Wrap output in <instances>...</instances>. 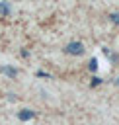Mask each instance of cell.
<instances>
[{
    "instance_id": "7",
    "label": "cell",
    "mask_w": 119,
    "mask_h": 125,
    "mask_svg": "<svg viewBox=\"0 0 119 125\" xmlns=\"http://www.w3.org/2000/svg\"><path fill=\"white\" fill-rule=\"evenodd\" d=\"M109 20H111L113 23H117V25H119V12H115V14H111V16H109Z\"/></svg>"
},
{
    "instance_id": "4",
    "label": "cell",
    "mask_w": 119,
    "mask_h": 125,
    "mask_svg": "<svg viewBox=\"0 0 119 125\" xmlns=\"http://www.w3.org/2000/svg\"><path fill=\"white\" fill-rule=\"evenodd\" d=\"M10 12H12L10 2H0V14H2V16H8Z\"/></svg>"
},
{
    "instance_id": "8",
    "label": "cell",
    "mask_w": 119,
    "mask_h": 125,
    "mask_svg": "<svg viewBox=\"0 0 119 125\" xmlns=\"http://www.w3.org/2000/svg\"><path fill=\"white\" fill-rule=\"evenodd\" d=\"M99 84H101V78L99 76H94L92 78V86H99Z\"/></svg>"
},
{
    "instance_id": "9",
    "label": "cell",
    "mask_w": 119,
    "mask_h": 125,
    "mask_svg": "<svg viewBox=\"0 0 119 125\" xmlns=\"http://www.w3.org/2000/svg\"><path fill=\"white\" fill-rule=\"evenodd\" d=\"M115 84H117V86H119V78H117V80H115Z\"/></svg>"
},
{
    "instance_id": "3",
    "label": "cell",
    "mask_w": 119,
    "mask_h": 125,
    "mask_svg": "<svg viewBox=\"0 0 119 125\" xmlns=\"http://www.w3.org/2000/svg\"><path fill=\"white\" fill-rule=\"evenodd\" d=\"M0 70H2L4 74H8L10 78H16V76H18V70H16V68H12V66H6V64H2V66H0Z\"/></svg>"
},
{
    "instance_id": "1",
    "label": "cell",
    "mask_w": 119,
    "mask_h": 125,
    "mask_svg": "<svg viewBox=\"0 0 119 125\" xmlns=\"http://www.w3.org/2000/svg\"><path fill=\"white\" fill-rule=\"evenodd\" d=\"M64 53L74 55V57H80V55L84 53V45H82L80 41H70V43L64 47Z\"/></svg>"
},
{
    "instance_id": "6",
    "label": "cell",
    "mask_w": 119,
    "mask_h": 125,
    "mask_svg": "<svg viewBox=\"0 0 119 125\" xmlns=\"http://www.w3.org/2000/svg\"><path fill=\"white\" fill-rule=\"evenodd\" d=\"M88 68L94 72V70H98V59H92L90 62H88Z\"/></svg>"
},
{
    "instance_id": "2",
    "label": "cell",
    "mask_w": 119,
    "mask_h": 125,
    "mask_svg": "<svg viewBox=\"0 0 119 125\" xmlns=\"http://www.w3.org/2000/svg\"><path fill=\"white\" fill-rule=\"evenodd\" d=\"M35 117V111H31V109H21V111H18V119L20 121H29V119H33Z\"/></svg>"
},
{
    "instance_id": "5",
    "label": "cell",
    "mask_w": 119,
    "mask_h": 125,
    "mask_svg": "<svg viewBox=\"0 0 119 125\" xmlns=\"http://www.w3.org/2000/svg\"><path fill=\"white\" fill-rule=\"evenodd\" d=\"M103 53H105V57H107L109 61H113V62H117V61H119V57H117L115 53H109V49H103Z\"/></svg>"
}]
</instances>
